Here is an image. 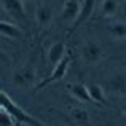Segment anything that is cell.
<instances>
[{
    "mask_svg": "<svg viewBox=\"0 0 126 126\" xmlns=\"http://www.w3.org/2000/svg\"><path fill=\"white\" fill-rule=\"evenodd\" d=\"M13 120H15V118H13L5 109H2V112H0V125L2 126H13Z\"/></svg>",
    "mask_w": 126,
    "mask_h": 126,
    "instance_id": "17",
    "label": "cell"
},
{
    "mask_svg": "<svg viewBox=\"0 0 126 126\" xmlns=\"http://www.w3.org/2000/svg\"><path fill=\"white\" fill-rule=\"evenodd\" d=\"M80 6H81V2H78V0H65L61 11V19L69 22H75V19L78 18V13H80Z\"/></svg>",
    "mask_w": 126,
    "mask_h": 126,
    "instance_id": "5",
    "label": "cell"
},
{
    "mask_svg": "<svg viewBox=\"0 0 126 126\" xmlns=\"http://www.w3.org/2000/svg\"><path fill=\"white\" fill-rule=\"evenodd\" d=\"M96 6V0H81V6H80V13H78V18L75 19V22H72L70 32L75 31L77 27H80L83 22H86L89 18H91L93 11H94Z\"/></svg>",
    "mask_w": 126,
    "mask_h": 126,
    "instance_id": "4",
    "label": "cell"
},
{
    "mask_svg": "<svg viewBox=\"0 0 126 126\" xmlns=\"http://www.w3.org/2000/svg\"><path fill=\"white\" fill-rule=\"evenodd\" d=\"M88 89H89V94H91V99H93V102L94 104H97V105H105V94H104V89H102V86L101 85H89L88 86Z\"/></svg>",
    "mask_w": 126,
    "mask_h": 126,
    "instance_id": "14",
    "label": "cell"
},
{
    "mask_svg": "<svg viewBox=\"0 0 126 126\" xmlns=\"http://www.w3.org/2000/svg\"><path fill=\"white\" fill-rule=\"evenodd\" d=\"M35 18H37V24L40 26V27H48L49 22H51V19H53L51 8H49L48 5H40L37 8V15H35Z\"/></svg>",
    "mask_w": 126,
    "mask_h": 126,
    "instance_id": "12",
    "label": "cell"
},
{
    "mask_svg": "<svg viewBox=\"0 0 126 126\" xmlns=\"http://www.w3.org/2000/svg\"><path fill=\"white\" fill-rule=\"evenodd\" d=\"M64 58H65V43L64 42H54L48 49L49 65H51V67H56Z\"/></svg>",
    "mask_w": 126,
    "mask_h": 126,
    "instance_id": "8",
    "label": "cell"
},
{
    "mask_svg": "<svg viewBox=\"0 0 126 126\" xmlns=\"http://www.w3.org/2000/svg\"><path fill=\"white\" fill-rule=\"evenodd\" d=\"M118 10V0H102L101 3V16L102 18H112Z\"/></svg>",
    "mask_w": 126,
    "mask_h": 126,
    "instance_id": "13",
    "label": "cell"
},
{
    "mask_svg": "<svg viewBox=\"0 0 126 126\" xmlns=\"http://www.w3.org/2000/svg\"><path fill=\"white\" fill-rule=\"evenodd\" d=\"M81 56H83L85 62H88V64H96V62H99L102 59L104 51H102V48L96 42H86L83 49H81Z\"/></svg>",
    "mask_w": 126,
    "mask_h": 126,
    "instance_id": "3",
    "label": "cell"
},
{
    "mask_svg": "<svg viewBox=\"0 0 126 126\" xmlns=\"http://www.w3.org/2000/svg\"><path fill=\"white\" fill-rule=\"evenodd\" d=\"M107 89L113 94H126V75L121 72L113 74L107 80Z\"/></svg>",
    "mask_w": 126,
    "mask_h": 126,
    "instance_id": "7",
    "label": "cell"
},
{
    "mask_svg": "<svg viewBox=\"0 0 126 126\" xmlns=\"http://www.w3.org/2000/svg\"><path fill=\"white\" fill-rule=\"evenodd\" d=\"M0 32H2L3 37H8V38H19L22 35V31L18 26H15L13 22L5 21V19L0 21Z\"/></svg>",
    "mask_w": 126,
    "mask_h": 126,
    "instance_id": "11",
    "label": "cell"
},
{
    "mask_svg": "<svg viewBox=\"0 0 126 126\" xmlns=\"http://www.w3.org/2000/svg\"><path fill=\"white\" fill-rule=\"evenodd\" d=\"M125 117H126V112H125Z\"/></svg>",
    "mask_w": 126,
    "mask_h": 126,
    "instance_id": "18",
    "label": "cell"
},
{
    "mask_svg": "<svg viewBox=\"0 0 126 126\" xmlns=\"http://www.w3.org/2000/svg\"><path fill=\"white\" fill-rule=\"evenodd\" d=\"M109 32L115 38H126V22L125 21H115L109 24Z\"/></svg>",
    "mask_w": 126,
    "mask_h": 126,
    "instance_id": "15",
    "label": "cell"
},
{
    "mask_svg": "<svg viewBox=\"0 0 126 126\" xmlns=\"http://www.w3.org/2000/svg\"><path fill=\"white\" fill-rule=\"evenodd\" d=\"M70 117L74 118V120L80 121V123H85V121H88V112L85 110V109H74V110L70 112Z\"/></svg>",
    "mask_w": 126,
    "mask_h": 126,
    "instance_id": "16",
    "label": "cell"
},
{
    "mask_svg": "<svg viewBox=\"0 0 126 126\" xmlns=\"http://www.w3.org/2000/svg\"><path fill=\"white\" fill-rule=\"evenodd\" d=\"M69 93L77 99L78 102H85V104H94L91 99V94H89V89L88 86L83 83H70L67 86Z\"/></svg>",
    "mask_w": 126,
    "mask_h": 126,
    "instance_id": "6",
    "label": "cell"
},
{
    "mask_svg": "<svg viewBox=\"0 0 126 126\" xmlns=\"http://www.w3.org/2000/svg\"><path fill=\"white\" fill-rule=\"evenodd\" d=\"M3 8L10 16L15 19H24L26 18V8L22 0H2Z\"/></svg>",
    "mask_w": 126,
    "mask_h": 126,
    "instance_id": "9",
    "label": "cell"
},
{
    "mask_svg": "<svg viewBox=\"0 0 126 126\" xmlns=\"http://www.w3.org/2000/svg\"><path fill=\"white\" fill-rule=\"evenodd\" d=\"M35 80V72L32 69H24L22 72H18V74L13 77V83L16 86H22V88H27L34 83Z\"/></svg>",
    "mask_w": 126,
    "mask_h": 126,
    "instance_id": "10",
    "label": "cell"
},
{
    "mask_svg": "<svg viewBox=\"0 0 126 126\" xmlns=\"http://www.w3.org/2000/svg\"><path fill=\"white\" fill-rule=\"evenodd\" d=\"M69 64H70V58L69 56H65L64 59H62L61 62H59L56 67H53L51 74H49V77H46L45 80H42L40 83H38L37 86H35V91H38V89H43L45 86L54 83V81L61 80V78L65 77V74H67V69H69Z\"/></svg>",
    "mask_w": 126,
    "mask_h": 126,
    "instance_id": "2",
    "label": "cell"
},
{
    "mask_svg": "<svg viewBox=\"0 0 126 126\" xmlns=\"http://www.w3.org/2000/svg\"><path fill=\"white\" fill-rule=\"evenodd\" d=\"M0 105H2V109H5L18 123H26V125H31V126H48V125L42 123V121L35 120L32 115H29L27 112H24L19 105H16L5 91L0 93Z\"/></svg>",
    "mask_w": 126,
    "mask_h": 126,
    "instance_id": "1",
    "label": "cell"
}]
</instances>
